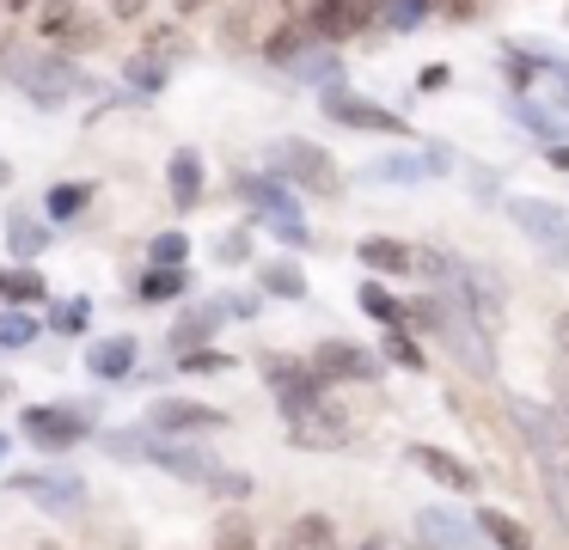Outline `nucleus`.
Segmentation results:
<instances>
[{
	"instance_id": "obj_1",
	"label": "nucleus",
	"mask_w": 569,
	"mask_h": 550,
	"mask_svg": "<svg viewBox=\"0 0 569 550\" xmlns=\"http://www.w3.org/2000/svg\"><path fill=\"white\" fill-rule=\"evenodd\" d=\"M417 318H422V324H429L435 337L447 342V349L459 354V367H466V373H478V379H490V373H496L490 330H483L478 318H471L466 306L453 300V293H441V288H435V293H422V300H417Z\"/></svg>"
},
{
	"instance_id": "obj_2",
	"label": "nucleus",
	"mask_w": 569,
	"mask_h": 550,
	"mask_svg": "<svg viewBox=\"0 0 569 550\" xmlns=\"http://www.w3.org/2000/svg\"><path fill=\"white\" fill-rule=\"evenodd\" d=\"M0 73L26 86V98L43 104V110H62L68 92H87L92 86L87 73H80L74 61H62V56H0Z\"/></svg>"
},
{
	"instance_id": "obj_3",
	"label": "nucleus",
	"mask_w": 569,
	"mask_h": 550,
	"mask_svg": "<svg viewBox=\"0 0 569 550\" xmlns=\"http://www.w3.org/2000/svg\"><path fill=\"white\" fill-rule=\"evenodd\" d=\"M508 220H515L520 232H527L532 244H539L545 257H557V263H569V214L551 202H539V196H508Z\"/></svg>"
},
{
	"instance_id": "obj_4",
	"label": "nucleus",
	"mask_w": 569,
	"mask_h": 550,
	"mask_svg": "<svg viewBox=\"0 0 569 550\" xmlns=\"http://www.w3.org/2000/svg\"><path fill=\"white\" fill-rule=\"evenodd\" d=\"M270 159H276V166H282L307 196H337V190H343V171H337V159L325 153V147H312V141H276Z\"/></svg>"
},
{
	"instance_id": "obj_5",
	"label": "nucleus",
	"mask_w": 569,
	"mask_h": 550,
	"mask_svg": "<svg viewBox=\"0 0 569 550\" xmlns=\"http://www.w3.org/2000/svg\"><path fill=\"white\" fill-rule=\"evenodd\" d=\"M19 434H26L31 447H43V452H62V447H74V440L87 434V416L68 410V403H31V410L19 416Z\"/></svg>"
},
{
	"instance_id": "obj_6",
	"label": "nucleus",
	"mask_w": 569,
	"mask_h": 550,
	"mask_svg": "<svg viewBox=\"0 0 569 550\" xmlns=\"http://www.w3.org/2000/svg\"><path fill=\"white\" fill-rule=\"evenodd\" d=\"M263 379H270L276 403H282L288 416H300V410H312V403H325V398H319L325 379L312 373L307 361H282V354H270V361H263Z\"/></svg>"
},
{
	"instance_id": "obj_7",
	"label": "nucleus",
	"mask_w": 569,
	"mask_h": 550,
	"mask_svg": "<svg viewBox=\"0 0 569 550\" xmlns=\"http://www.w3.org/2000/svg\"><path fill=\"white\" fill-rule=\"evenodd\" d=\"M325 117L343 122V129H368V134H410V122L398 117V110H380V104H368V98L343 92V86L325 92Z\"/></svg>"
},
{
	"instance_id": "obj_8",
	"label": "nucleus",
	"mask_w": 569,
	"mask_h": 550,
	"mask_svg": "<svg viewBox=\"0 0 569 550\" xmlns=\"http://www.w3.org/2000/svg\"><path fill=\"white\" fill-rule=\"evenodd\" d=\"M148 428H160V434H214V428H227V416L190 398H160L148 410Z\"/></svg>"
},
{
	"instance_id": "obj_9",
	"label": "nucleus",
	"mask_w": 569,
	"mask_h": 550,
	"mask_svg": "<svg viewBox=\"0 0 569 550\" xmlns=\"http://www.w3.org/2000/svg\"><path fill=\"white\" fill-rule=\"evenodd\" d=\"M288 422H295V447L300 452H337L349 440V422L337 410H325V403H312V410H300V416H288Z\"/></svg>"
},
{
	"instance_id": "obj_10",
	"label": "nucleus",
	"mask_w": 569,
	"mask_h": 550,
	"mask_svg": "<svg viewBox=\"0 0 569 550\" xmlns=\"http://www.w3.org/2000/svg\"><path fill=\"white\" fill-rule=\"evenodd\" d=\"M7 489H26L31 501H43V508H56V513H74L80 501H87V483L80 477H50V471H13V483Z\"/></svg>"
},
{
	"instance_id": "obj_11",
	"label": "nucleus",
	"mask_w": 569,
	"mask_h": 550,
	"mask_svg": "<svg viewBox=\"0 0 569 550\" xmlns=\"http://www.w3.org/2000/svg\"><path fill=\"white\" fill-rule=\"evenodd\" d=\"M312 37H356L361 24H373V0H319L307 12Z\"/></svg>"
},
{
	"instance_id": "obj_12",
	"label": "nucleus",
	"mask_w": 569,
	"mask_h": 550,
	"mask_svg": "<svg viewBox=\"0 0 569 550\" xmlns=\"http://www.w3.org/2000/svg\"><path fill=\"white\" fill-rule=\"evenodd\" d=\"M417 526L429 532V544H435V550H471V544H483L478 526H471L466 513H453V508H422V513H417Z\"/></svg>"
},
{
	"instance_id": "obj_13",
	"label": "nucleus",
	"mask_w": 569,
	"mask_h": 550,
	"mask_svg": "<svg viewBox=\"0 0 569 550\" xmlns=\"http://www.w3.org/2000/svg\"><path fill=\"white\" fill-rule=\"evenodd\" d=\"M312 373L319 379H373V354L349 349V342H319L312 349Z\"/></svg>"
},
{
	"instance_id": "obj_14",
	"label": "nucleus",
	"mask_w": 569,
	"mask_h": 550,
	"mask_svg": "<svg viewBox=\"0 0 569 550\" xmlns=\"http://www.w3.org/2000/svg\"><path fill=\"white\" fill-rule=\"evenodd\" d=\"M410 464H422V471L435 477L441 489H478V471H471L466 459H453V452H441V447H410Z\"/></svg>"
},
{
	"instance_id": "obj_15",
	"label": "nucleus",
	"mask_w": 569,
	"mask_h": 550,
	"mask_svg": "<svg viewBox=\"0 0 569 550\" xmlns=\"http://www.w3.org/2000/svg\"><path fill=\"white\" fill-rule=\"evenodd\" d=\"M435 171H447V153H392L380 166H368V178L373 183H417V178H435Z\"/></svg>"
},
{
	"instance_id": "obj_16",
	"label": "nucleus",
	"mask_w": 569,
	"mask_h": 550,
	"mask_svg": "<svg viewBox=\"0 0 569 550\" xmlns=\"http://www.w3.org/2000/svg\"><path fill=\"white\" fill-rule=\"evenodd\" d=\"M148 459L172 477H190V483H214V471H221L214 452H197V447H148Z\"/></svg>"
},
{
	"instance_id": "obj_17",
	"label": "nucleus",
	"mask_w": 569,
	"mask_h": 550,
	"mask_svg": "<svg viewBox=\"0 0 569 550\" xmlns=\"http://www.w3.org/2000/svg\"><path fill=\"white\" fill-rule=\"evenodd\" d=\"M221 318H227V306H214V300L190 306V312L172 324V342H178V349H197V342H214V330H221Z\"/></svg>"
},
{
	"instance_id": "obj_18",
	"label": "nucleus",
	"mask_w": 569,
	"mask_h": 550,
	"mask_svg": "<svg viewBox=\"0 0 569 550\" xmlns=\"http://www.w3.org/2000/svg\"><path fill=\"white\" fill-rule=\"evenodd\" d=\"M87 367H92V379H123L129 367H136V337H104V342H92V349H87Z\"/></svg>"
},
{
	"instance_id": "obj_19",
	"label": "nucleus",
	"mask_w": 569,
	"mask_h": 550,
	"mask_svg": "<svg viewBox=\"0 0 569 550\" xmlns=\"http://www.w3.org/2000/svg\"><path fill=\"white\" fill-rule=\"evenodd\" d=\"M471 526H478V538H490V544H502V550H532V532L515 520V513H502V508L471 513Z\"/></svg>"
},
{
	"instance_id": "obj_20",
	"label": "nucleus",
	"mask_w": 569,
	"mask_h": 550,
	"mask_svg": "<svg viewBox=\"0 0 569 550\" xmlns=\"http://www.w3.org/2000/svg\"><path fill=\"white\" fill-rule=\"evenodd\" d=\"M172 202L178 208H197L202 202V159L190 153V147H178V153H172Z\"/></svg>"
},
{
	"instance_id": "obj_21",
	"label": "nucleus",
	"mask_w": 569,
	"mask_h": 550,
	"mask_svg": "<svg viewBox=\"0 0 569 550\" xmlns=\"http://www.w3.org/2000/svg\"><path fill=\"white\" fill-rule=\"evenodd\" d=\"M239 190H246L251 202L263 208V220H295V196H288L282 183H270V178H239Z\"/></svg>"
},
{
	"instance_id": "obj_22",
	"label": "nucleus",
	"mask_w": 569,
	"mask_h": 550,
	"mask_svg": "<svg viewBox=\"0 0 569 550\" xmlns=\"http://www.w3.org/2000/svg\"><path fill=\"white\" fill-rule=\"evenodd\" d=\"M356 251H361V263H368V269H380V276H405V269L417 263V257H410L398 239H361Z\"/></svg>"
},
{
	"instance_id": "obj_23",
	"label": "nucleus",
	"mask_w": 569,
	"mask_h": 550,
	"mask_svg": "<svg viewBox=\"0 0 569 550\" xmlns=\"http://www.w3.org/2000/svg\"><path fill=\"white\" fill-rule=\"evenodd\" d=\"M282 550H337V526L325 520V513H307V520H295V532H288Z\"/></svg>"
},
{
	"instance_id": "obj_24",
	"label": "nucleus",
	"mask_w": 569,
	"mask_h": 550,
	"mask_svg": "<svg viewBox=\"0 0 569 550\" xmlns=\"http://www.w3.org/2000/svg\"><path fill=\"white\" fill-rule=\"evenodd\" d=\"M258 288L276 293V300H307V276L295 263H263L258 269Z\"/></svg>"
},
{
	"instance_id": "obj_25",
	"label": "nucleus",
	"mask_w": 569,
	"mask_h": 550,
	"mask_svg": "<svg viewBox=\"0 0 569 550\" xmlns=\"http://www.w3.org/2000/svg\"><path fill=\"white\" fill-rule=\"evenodd\" d=\"M307 37H312V24H307V19H288L282 31H276L270 43H263V56H270V61H300V49H307Z\"/></svg>"
},
{
	"instance_id": "obj_26",
	"label": "nucleus",
	"mask_w": 569,
	"mask_h": 550,
	"mask_svg": "<svg viewBox=\"0 0 569 550\" xmlns=\"http://www.w3.org/2000/svg\"><path fill=\"white\" fill-rule=\"evenodd\" d=\"M178 293H184V269H160V263H153L148 276H141V300H148V306H166V300H178Z\"/></svg>"
},
{
	"instance_id": "obj_27",
	"label": "nucleus",
	"mask_w": 569,
	"mask_h": 550,
	"mask_svg": "<svg viewBox=\"0 0 569 550\" xmlns=\"http://www.w3.org/2000/svg\"><path fill=\"white\" fill-rule=\"evenodd\" d=\"M356 293H361V312H368V318H380V324H405V306H398L380 281H361Z\"/></svg>"
},
{
	"instance_id": "obj_28",
	"label": "nucleus",
	"mask_w": 569,
	"mask_h": 550,
	"mask_svg": "<svg viewBox=\"0 0 569 550\" xmlns=\"http://www.w3.org/2000/svg\"><path fill=\"white\" fill-rule=\"evenodd\" d=\"M0 300H7V306L43 300V276H38V269H13V276H0Z\"/></svg>"
},
{
	"instance_id": "obj_29",
	"label": "nucleus",
	"mask_w": 569,
	"mask_h": 550,
	"mask_svg": "<svg viewBox=\"0 0 569 550\" xmlns=\"http://www.w3.org/2000/svg\"><path fill=\"white\" fill-rule=\"evenodd\" d=\"M38 342V318L31 312H0V349H26Z\"/></svg>"
},
{
	"instance_id": "obj_30",
	"label": "nucleus",
	"mask_w": 569,
	"mask_h": 550,
	"mask_svg": "<svg viewBox=\"0 0 569 550\" xmlns=\"http://www.w3.org/2000/svg\"><path fill=\"white\" fill-rule=\"evenodd\" d=\"M7 239H13L19 257H38L43 244H50V239H43V227H38L31 214H13V220H7Z\"/></svg>"
},
{
	"instance_id": "obj_31",
	"label": "nucleus",
	"mask_w": 569,
	"mask_h": 550,
	"mask_svg": "<svg viewBox=\"0 0 569 550\" xmlns=\"http://www.w3.org/2000/svg\"><path fill=\"white\" fill-rule=\"evenodd\" d=\"M386 361H398L405 373H422V349L405 337V324H392V330H386Z\"/></svg>"
},
{
	"instance_id": "obj_32",
	"label": "nucleus",
	"mask_w": 569,
	"mask_h": 550,
	"mask_svg": "<svg viewBox=\"0 0 569 550\" xmlns=\"http://www.w3.org/2000/svg\"><path fill=\"white\" fill-rule=\"evenodd\" d=\"M87 196H92V183H50V214L56 220L80 214V208H87Z\"/></svg>"
},
{
	"instance_id": "obj_33",
	"label": "nucleus",
	"mask_w": 569,
	"mask_h": 550,
	"mask_svg": "<svg viewBox=\"0 0 569 550\" xmlns=\"http://www.w3.org/2000/svg\"><path fill=\"white\" fill-rule=\"evenodd\" d=\"M184 251H190L184 232H160V239H153V263H160V269H178V263H184Z\"/></svg>"
},
{
	"instance_id": "obj_34",
	"label": "nucleus",
	"mask_w": 569,
	"mask_h": 550,
	"mask_svg": "<svg viewBox=\"0 0 569 550\" xmlns=\"http://www.w3.org/2000/svg\"><path fill=\"white\" fill-rule=\"evenodd\" d=\"M104 452H111V459H148V447H141L136 428H117V434H104Z\"/></svg>"
},
{
	"instance_id": "obj_35",
	"label": "nucleus",
	"mask_w": 569,
	"mask_h": 550,
	"mask_svg": "<svg viewBox=\"0 0 569 550\" xmlns=\"http://www.w3.org/2000/svg\"><path fill=\"white\" fill-rule=\"evenodd\" d=\"M129 80H136L141 92H153V86H166V68L153 56H136V61H129Z\"/></svg>"
},
{
	"instance_id": "obj_36",
	"label": "nucleus",
	"mask_w": 569,
	"mask_h": 550,
	"mask_svg": "<svg viewBox=\"0 0 569 550\" xmlns=\"http://www.w3.org/2000/svg\"><path fill=\"white\" fill-rule=\"evenodd\" d=\"M214 550H258V538H251L246 520H227L221 526V544H214Z\"/></svg>"
},
{
	"instance_id": "obj_37",
	"label": "nucleus",
	"mask_w": 569,
	"mask_h": 550,
	"mask_svg": "<svg viewBox=\"0 0 569 550\" xmlns=\"http://www.w3.org/2000/svg\"><path fill=\"white\" fill-rule=\"evenodd\" d=\"M227 367V354H214V349H184V373H221Z\"/></svg>"
},
{
	"instance_id": "obj_38",
	"label": "nucleus",
	"mask_w": 569,
	"mask_h": 550,
	"mask_svg": "<svg viewBox=\"0 0 569 550\" xmlns=\"http://www.w3.org/2000/svg\"><path fill=\"white\" fill-rule=\"evenodd\" d=\"M209 489H221V496H251V477L246 471H214Z\"/></svg>"
},
{
	"instance_id": "obj_39",
	"label": "nucleus",
	"mask_w": 569,
	"mask_h": 550,
	"mask_svg": "<svg viewBox=\"0 0 569 550\" xmlns=\"http://www.w3.org/2000/svg\"><path fill=\"white\" fill-rule=\"evenodd\" d=\"M246 232H227V244H221V263H246Z\"/></svg>"
},
{
	"instance_id": "obj_40",
	"label": "nucleus",
	"mask_w": 569,
	"mask_h": 550,
	"mask_svg": "<svg viewBox=\"0 0 569 550\" xmlns=\"http://www.w3.org/2000/svg\"><path fill=\"white\" fill-rule=\"evenodd\" d=\"M87 324V306H68V312H56V330H80Z\"/></svg>"
},
{
	"instance_id": "obj_41",
	"label": "nucleus",
	"mask_w": 569,
	"mask_h": 550,
	"mask_svg": "<svg viewBox=\"0 0 569 550\" xmlns=\"http://www.w3.org/2000/svg\"><path fill=\"white\" fill-rule=\"evenodd\" d=\"M557 342H563V354H569V312L557 318Z\"/></svg>"
},
{
	"instance_id": "obj_42",
	"label": "nucleus",
	"mask_w": 569,
	"mask_h": 550,
	"mask_svg": "<svg viewBox=\"0 0 569 550\" xmlns=\"http://www.w3.org/2000/svg\"><path fill=\"white\" fill-rule=\"evenodd\" d=\"M7 183H13V166H7V159H0V190H7Z\"/></svg>"
},
{
	"instance_id": "obj_43",
	"label": "nucleus",
	"mask_w": 569,
	"mask_h": 550,
	"mask_svg": "<svg viewBox=\"0 0 569 550\" xmlns=\"http://www.w3.org/2000/svg\"><path fill=\"white\" fill-rule=\"evenodd\" d=\"M361 550H392V544H386V538H368V544H361Z\"/></svg>"
},
{
	"instance_id": "obj_44",
	"label": "nucleus",
	"mask_w": 569,
	"mask_h": 550,
	"mask_svg": "<svg viewBox=\"0 0 569 550\" xmlns=\"http://www.w3.org/2000/svg\"><path fill=\"white\" fill-rule=\"evenodd\" d=\"M7 447H13V440H7V434H0V464H7Z\"/></svg>"
},
{
	"instance_id": "obj_45",
	"label": "nucleus",
	"mask_w": 569,
	"mask_h": 550,
	"mask_svg": "<svg viewBox=\"0 0 569 550\" xmlns=\"http://www.w3.org/2000/svg\"><path fill=\"white\" fill-rule=\"evenodd\" d=\"M0 7H13V12H19V7H31V0H0Z\"/></svg>"
},
{
	"instance_id": "obj_46",
	"label": "nucleus",
	"mask_w": 569,
	"mask_h": 550,
	"mask_svg": "<svg viewBox=\"0 0 569 550\" xmlns=\"http://www.w3.org/2000/svg\"><path fill=\"white\" fill-rule=\"evenodd\" d=\"M184 7H202V0H184Z\"/></svg>"
},
{
	"instance_id": "obj_47",
	"label": "nucleus",
	"mask_w": 569,
	"mask_h": 550,
	"mask_svg": "<svg viewBox=\"0 0 569 550\" xmlns=\"http://www.w3.org/2000/svg\"><path fill=\"white\" fill-rule=\"evenodd\" d=\"M0 391H7V379H0Z\"/></svg>"
}]
</instances>
